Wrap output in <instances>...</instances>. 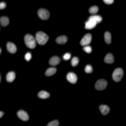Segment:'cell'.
Segmentation results:
<instances>
[{"label":"cell","mask_w":126,"mask_h":126,"mask_svg":"<svg viewBox=\"0 0 126 126\" xmlns=\"http://www.w3.org/2000/svg\"><path fill=\"white\" fill-rule=\"evenodd\" d=\"M107 82L106 80L103 79H100L96 82V84H94V88H96V90L98 91H101V90H104L107 88Z\"/></svg>","instance_id":"cell-4"},{"label":"cell","mask_w":126,"mask_h":126,"mask_svg":"<svg viewBox=\"0 0 126 126\" xmlns=\"http://www.w3.org/2000/svg\"><path fill=\"white\" fill-rule=\"evenodd\" d=\"M6 47H7V50L10 52V53H15L17 51V47L13 43H7Z\"/></svg>","instance_id":"cell-10"},{"label":"cell","mask_w":126,"mask_h":126,"mask_svg":"<svg viewBox=\"0 0 126 126\" xmlns=\"http://www.w3.org/2000/svg\"><path fill=\"white\" fill-rule=\"evenodd\" d=\"M104 40H106V43L107 44H109L111 43V35L109 32H106V33H104Z\"/></svg>","instance_id":"cell-19"},{"label":"cell","mask_w":126,"mask_h":126,"mask_svg":"<svg viewBox=\"0 0 126 126\" xmlns=\"http://www.w3.org/2000/svg\"><path fill=\"white\" fill-rule=\"evenodd\" d=\"M104 1V3L106 4H111V3H113V0H103Z\"/></svg>","instance_id":"cell-29"},{"label":"cell","mask_w":126,"mask_h":126,"mask_svg":"<svg viewBox=\"0 0 126 126\" xmlns=\"http://www.w3.org/2000/svg\"><path fill=\"white\" fill-rule=\"evenodd\" d=\"M85 72H86V73H92V72H93V67H92L91 65H87V66L85 67Z\"/></svg>","instance_id":"cell-24"},{"label":"cell","mask_w":126,"mask_h":126,"mask_svg":"<svg viewBox=\"0 0 126 126\" xmlns=\"http://www.w3.org/2000/svg\"><path fill=\"white\" fill-rule=\"evenodd\" d=\"M38 97L39 99H47V98H49V94L45 91H40L38 94Z\"/></svg>","instance_id":"cell-16"},{"label":"cell","mask_w":126,"mask_h":126,"mask_svg":"<svg viewBox=\"0 0 126 126\" xmlns=\"http://www.w3.org/2000/svg\"><path fill=\"white\" fill-rule=\"evenodd\" d=\"M56 68L54 67H51V68H48L46 71H45V76H52V75H54L55 73H56Z\"/></svg>","instance_id":"cell-17"},{"label":"cell","mask_w":126,"mask_h":126,"mask_svg":"<svg viewBox=\"0 0 126 126\" xmlns=\"http://www.w3.org/2000/svg\"><path fill=\"white\" fill-rule=\"evenodd\" d=\"M17 115H18V117H19L21 120H24V121L29 120V114H28L25 110H23V109L19 110V111L17 112Z\"/></svg>","instance_id":"cell-7"},{"label":"cell","mask_w":126,"mask_h":126,"mask_svg":"<svg viewBox=\"0 0 126 126\" xmlns=\"http://www.w3.org/2000/svg\"><path fill=\"white\" fill-rule=\"evenodd\" d=\"M67 37L66 36H60V37H58L56 39H55V41L58 44H66L67 43Z\"/></svg>","instance_id":"cell-14"},{"label":"cell","mask_w":126,"mask_h":126,"mask_svg":"<svg viewBox=\"0 0 126 126\" xmlns=\"http://www.w3.org/2000/svg\"><path fill=\"white\" fill-rule=\"evenodd\" d=\"M83 49H84V51H86L87 53H91L92 52V47L91 46H85V47H83Z\"/></svg>","instance_id":"cell-25"},{"label":"cell","mask_w":126,"mask_h":126,"mask_svg":"<svg viewBox=\"0 0 126 126\" xmlns=\"http://www.w3.org/2000/svg\"><path fill=\"white\" fill-rule=\"evenodd\" d=\"M15 77H16V73H15L14 71H11V72H9L8 74L6 75V80H7V82L11 83V82L14 81Z\"/></svg>","instance_id":"cell-12"},{"label":"cell","mask_w":126,"mask_h":126,"mask_svg":"<svg viewBox=\"0 0 126 126\" xmlns=\"http://www.w3.org/2000/svg\"><path fill=\"white\" fill-rule=\"evenodd\" d=\"M78 63H79V58L78 57H73L72 60H71V65L73 67H75L78 65Z\"/></svg>","instance_id":"cell-22"},{"label":"cell","mask_w":126,"mask_h":126,"mask_svg":"<svg viewBox=\"0 0 126 126\" xmlns=\"http://www.w3.org/2000/svg\"><path fill=\"white\" fill-rule=\"evenodd\" d=\"M25 57H26V60H27V61H29V60L32 58V54L30 53V52H27V53H26V56H25Z\"/></svg>","instance_id":"cell-27"},{"label":"cell","mask_w":126,"mask_h":126,"mask_svg":"<svg viewBox=\"0 0 126 126\" xmlns=\"http://www.w3.org/2000/svg\"><path fill=\"white\" fill-rule=\"evenodd\" d=\"M104 62L106 63H108V64H112V63L114 62V57L111 53H107L106 55V57H104Z\"/></svg>","instance_id":"cell-15"},{"label":"cell","mask_w":126,"mask_h":126,"mask_svg":"<svg viewBox=\"0 0 126 126\" xmlns=\"http://www.w3.org/2000/svg\"><path fill=\"white\" fill-rule=\"evenodd\" d=\"M58 125H59L58 120H53V121H51L47 124V126H58Z\"/></svg>","instance_id":"cell-23"},{"label":"cell","mask_w":126,"mask_h":126,"mask_svg":"<svg viewBox=\"0 0 126 126\" xmlns=\"http://www.w3.org/2000/svg\"><path fill=\"white\" fill-rule=\"evenodd\" d=\"M6 7V3L5 2H1L0 3V9H4Z\"/></svg>","instance_id":"cell-28"},{"label":"cell","mask_w":126,"mask_h":126,"mask_svg":"<svg viewBox=\"0 0 126 126\" xmlns=\"http://www.w3.org/2000/svg\"><path fill=\"white\" fill-rule=\"evenodd\" d=\"M123 77V70L121 68H116L112 73V79L115 82H119Z\"/></svg>","instance_id":"cell-3"},{"label":"cell","mask_w":126,"mask_h":126,"mask_svg":"<svg viewBox=\"0 0 126 126\" xmlns=\"http://www.w3.org/2000/svg\"><path fill=\"white\" fill-rule=\"evenodd\" d=\"M89 11H90V13L91 14H96V13H98V11H99V7L98 6H92L90 9H89Z\"/></svg>","instance_id":"cell-20"},{"label":"cell","mask_w":126,"mask_h":126,"mask_svg":"<svg viewBox=\"0 0 126 126\" xmlns=\"http://www.w3.org/2000/svg\"><path fill=\"white\" fill-rule=\"evenodd\" d=\"M25 44L29 48H35L37 45V39L32 35H26L25 36Z\"/></svg>","instance_id":"cell-2"},{"label":"cell","mask_w":126,"mask_h":126,"mask_svg":"<svg viewBox=\"0 0 126 126\" xmlns=\"http://www.w3.org/2000/svg\"><path fill=\"white\" fill-rule=\"evenodd\" d=\"M90 19H92V20H94V21H96L97 23H100V22H101V20H102V18H101V16H97V15L91 16V17H90Z\"/></svg>","instance_id":"cell-21"},{"label":"cell","mask_w":126,"mask_h":126,"mask_svg":"<svg viewBox=\"0 0 126 126\" xmlns=\"http://www.w3.org/2000/svg\"><path fill=\"white\" fill-rule=\"evenodd\" d=\"M97 22L96 21H94V20H92V19H90L89 18V20L86 22V25H85V28L87 29V30H92V29H94V27L97 26Z\"/></svg>","instance_id":"cell-8"},{"label":"cell","mask_w":126,"mask_h":126,"mask_svg":"<svg viewBox=\"0 0 126 126\" xmlns=\"http://www.w3.org/2000/svg\"><path fill=\"white\" fill-rule=\"evenodd\" d=\"M0 22H1V26L2 27H6L9 24V19L6 16H2L1 18H0Z\"/></svg>","instance_id":"cell-18"},{"label":"cell","mask_w":126,"mask_h":126,"mask_svg":"<svg viewBox=\"0 0 126 126\" xmlns=\"http://www.w3.org/2000/svg\"><path fill=\"white\" fill-rule=\"evenodd\" d=\"M91 41H92V35L91 34H87V35H85L83 37V38L80 41V44H81L82 46L85 47V46H88L90 44Z\"/></svg>","instance_id":"cell-6"},{"label":"cell","mask_w":126,"mask_h":126,"mask_svg":"<svg viewBox=\"0 0 126 126\" xmlns=\"http://www.w3.org/2000/svg\"><path fill=\"white\" fill-rule=\"evenodd\" d=\"M100 110L101 112V114L103 115H107L108 112H109V107L108 106H106V104H101V106H100Z\"/></svg>","instance_id":"cell-13"},{"label":"cell","mask_w":126,"mask_h":126,"mask_svg":"<svg viewBox=\"0 0 126 126\" xmlns=\"http://www.w3.org/2000/svg\"><path fill=\"white\" fill-rule=\"evenodd\" d=\"M59 63H60V58L58 56H53L49 59V64L51 66H55V65L59 64Z\"/></svg>","instance_id":"cell-11"},{"label":"cell","mask_w":126,"mask_h":126,"mask_svg":"<svg viewBox=\"0 0 126 126\" xmlns=\"http://www.w3.org/2000/svg\"><path fill=\"white\" fill-rule=\"evenodd\" d=\"M70 58H71V54L68 53V52L63 55V59H64V60H68V59H70Z\"/></svg>","instance_id":"cell-26"},{"label":"cell","mask_w":126,"mask_h":126,"mask_svg":"<svg viewBox=\"0 0 126 126\" xmlns=\"http://www.w3.org/2000/svg\"><path fill=\"white\" fill-rule=\"evenodd\" d=\"M38 15L41 20H47L49 18V12L44 8H40L38 10Z\"/></svg>","instance_id":"cell-5"},{"label":"cell","mask_w":126,"mask_h":126,"mask_svg":"<svg viewBox=\"0 0 126 126\" xmlns=\"http://www.w3.org/2000/svg\"><path fill=\"white\" fill-rule=\"evenodd\" d=\"M3 115H4V112L3 111H0V117H2Z\"/></svg>","instance_id":"cell-30"},{"label":"cell","mask_w":126,"mask_h":126,"mask_svg":"<svg viewBox=\"0 0 126 126\" xmlns=\"http://www.w3.org/2000/svg\"><path fill=\"white\" fill-rule=\"evenodd\" d=\"M48 36L46 34H44V32H38L37 35H36V39H37V43L40 45H44L47 43V40H48Z\"/></svg>","instance_id":"cell-1"},{"label":"cell","mask_w":126,"mask_h":126,"mask_svg":"<svg viewBox=\"0 0 126 126\" xmlns=\"http://www.w3.org/2000/svg\"><path fill=\"white\" fill-rule=\"evenodd\" d=\"M77 75L75 74V73H68L67 74V80L70 82V83H72V84H75L76 82H77Z\"/></svg>","instance_id":"cell-9"}]
</instances>
